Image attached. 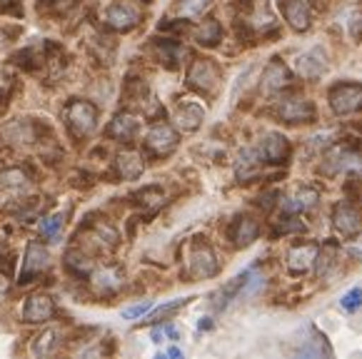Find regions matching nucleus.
I'll use <instances>...</instances> for the list:
<instances>
[{
	"mask_svg": "<svg viewBox=\"0 0 362 359\" xmlns=\"http://www.w3.org/2000/svg\"><path fill=\"white\" fill-rule=\"evenodd\" d=\"M220 68L208 58H195L190 63V70H187V85L203 95H215L220 88Z\"/></svg>",
	"mask_w": 362,
	"mask_h": 359,
	"instance_id": "obj_1",
	"label": "nucleus"
},
{
	"mask_svg": "<svg viewBox=\"0 0 362 359\" xmlns=\"http://www.w3.org/2000/svg\"><path fill=\"white\" fill-rule=\"evenodd\" d=\"M335 115H355L362 110V83H337L327 93Z\"/></svg>",
	"mask_w": 362,
	"mask_h": 359,
	"instance_id": "obj_2",
	"label": "nucleus"
},
{
	"mask_svg": "<svg viewBox=\"0 0 362 359\" xmlns=\"http://www.w3.org/2000/svg\"><path fill=\"white\" fill-rule=\"evenodd\" d=\"M65 122H68L70 132L75 138H88L98 125V110L93 102L88 100H75L65 107Z\"/></svg>",
	"mask_w": 362,
	"mask_h": 359,
	"instance_id": "obj_3",
	"label": "nucleus"
},
{
	"mask_svg": "<svg viewBox=\"0 0 362 359\" xmlns=\"http://www.w3.org/2000/svg\"><path fill=\"white\" fill-rule=\"evenodd\" d=\"M275 117L285 125H303V122H315L317 110L305 98H285L275 105Z\"/></svg>",
	"mask_w": 362,
	"mask_h": 359,
	"instance_id": "obj_4",
	"label": "nucleus"
},
{
	"mask_svg": "<svg viewBox=\"0 0 362 359\" xmlns=\"http://www.w3.org/2000/svg\"><path fill=\"white\" fill-rule=\"evenodd\" d=\"M177 148V132L168 122H158L148 130V138H145V150L155 158H168L173 150Z\"/></svg>",
	"mask_w": 362,
	"mask_h": 359,
	"instance_id": "obj_5",
	"label": "nucleus"
},
{
	"mask_svg": "<svg viewBox=\"0 0 362 359\" xmlns=\"http://www.w3.org/2000/svg\"><path fill=\"white\" fill-rule=\"evenodd\" d=\"M220 269L218 254L213 252V247L205 242H195L190 252V275L195 280H208V277H215Z\"/></svg>",
	"mask_w": 362,
	"mask_h": 359,
	"instance_id": "obj_6",
	"label": "nucleus"
},
{
	"mask_svg": "<svg viewBox=\"0 0 362 359\" xmlns=\"http://www.w3.org/2000/svg\"><path fill=\"white\" fill-rule=\"evenodd\" d=\"M317 254H320V247L315 242H295L288 247V254H285V264L293 275H303L308 269L315 267L317 262Z\"/></svg>",
	"mask_w": 362,
	"mask_h": 359,
	"instance_id": "obj_7",
	"label": "nucleus"
},
{
	"mask_svg": "<svg viewBox=\"0 0 362 359\" xmlns=\"http://www.w3.org/2000/svg\"><path fill=\"white\" fill-rule=\"evenodd\" d=\"M243 23L247 25V30L257 33V35H265V33L275 30L277 20L272 16L270 6H267L265 0H252L250 6H247L245 16H243Z\"/></svg>",
	"mask_w": 362,
	"mask_h": 359,
	"instance_id": "obj_8",
	"label": "nucleus"
},
{
	"mask_svg": "<svg viewBox=\"0 0 362 359\" xmlns=\"http://www.w3.org/2000/svg\"><path fill=\"white\" fill-rule=\"evenodd\" d=\"M257 155H260L262 163L283 165L290 158V140L280 132H267L257 145Z\"/></svg>",
	"mask_w": 362,
	"mask_h": 359,
	"instance_id": "obj_9",
	"label": "nucleus"
},
{
	"mask_svg": "<svg viewBox=\"0 0 362 359\" xmlns=\"http://www.w3.org/2000/svg\"><path fill=\"white\" fill-rule=\"evenodd\" d=\"M332 225H335V230L342 237H355L362 230V217L352 202L342 200V202H337L335 210H332Z\"/></svg>",
	"mask_w": 362,
	"mask_h": 359,
	"instance_id": "obj_10",
	"label": "nucleus"
},
{
	"mask_svg": "<svg viewBox=\"0 0 362 359\" xmlns=\"http://www.w3.org/2000/svg\"><path fill=\"white\" fill-rule=\"evenodd\" d=\"M290 85V68L280 58H272L270 65L265 68L260 80V93L262 95H275L280 90H285Z\"/></svg>",
	"mask_w": 362,
	"mask_h": 359,
	"instance_id": "obj_11",
	"label": "nucleus"
},
{
	"mask_svg": "<svg viewBox=\"0 0 362 359\" xmlns=\"http://www.w3.org/2000/svg\"><path fill=\"white\" fill-rule=\"evenodd\" d=\"M50 262V254L48 249L43 247L40 242H30L28 245V252H25V262H23V272H21V285H28L33 277H37L48 267Z\"/></svg>",
	"mask_w": 362,
	"mask_h": 359,
	"instance_id": "obj_12",
	"label": "nucleus"
},
{
	"mask_svg": "<svg viewBox=\"0 0 362 359\" xmlns=\"http://www.w3.org/2000/svg\"><path fill=\"white\" fill-rule=\"evenodd\" d=\"M105 23H107V28H112V30L125 33L140 23V11L133 6H128V3H115V6L107 8Z\"/></svg>",
	"mask_w": 362,
	"mask_h": 359,
	"instance_id": "obj_13",
	"label": "nucleus"
},
{
	"mask_svg": "<svg viewBox=\"0 0 362 359\" xmlns=\"http://www.w3.org/2000/svg\"><path fill=\"white\" fill-rule=\"evenodd\" d=\"M295 70H298L300 78L315 80L327 70V55L322 48H313L308 53H303L298 60H295Z\"/></svg>",
	"mask_w": 362,
	"mask_h": 359,
	"instance_id": "obj_14",
	"label": "nucleus"
},
{
	"mask_svg": "<svg viewBox=\"0 0 362 359\" xmlns=\"http://www.w3.org/2000/svg\"><path fill=\"white\" fill-rule=\"evenodd\" d=\"M140 132V120L130 112H120L110 120L107 125V138L117 140V143H133Z\"/></svg>",
	"mask_w": 362,
	"mask_h": 359,
	"instance_id": "obj_15",
	"label": "nucleus"
},
{
	"mask_svg": "<svg viewBox=\"0 0 362 359\" xmlns=\"http://www.w3.org/2000/svg\"><path fill=\"white\" fill-rule=\"evenodd\" d=\"M283 16L288 25L298 33H305L313 25V13H310L308 0H283Z\"/></svg>",
	"mask_w": 362,
	"mask_h": 359,
	"instance_id": "obj_16",
	"label": "nucleus"
},
{
	"mask_svg": "<svg viewBox=\"0 0 362 359\" xmlns=\"http://www.w3.org/2000/svg\"><path fill=\"white\" fill-rule=\"evenodd\" d=\"M55 314V305L50 297L45 295H33L28 297L25 307H23V319L30 324H43L48 322L50 317Z\"/></svg>",
	"mask_w": 362,
	"mask_h": 359,
	"instance_id": "obj_17",
	"label": "nucleus"
},
{
	"mask_svg": "<svg viewBox=\"0 0 362 359\" xmlns=\"http://www.w3.org/2000/svg\"><path fill=\"white\" fill-rule=\"evenodd\" d=\"M257 235H260V225L252 217H238L230 228V237H233L235 247H247V245L255 242Z\"/></svg>",
	"mask_w": 362,
	"mask_h": 359,
	"instance_id": "obj_18",
	"label": "nucleus"
},
{
	"mask_svg": "<svg viewBox=\"0 0 362 359\" xmlns=\"http://www.w3.org/2000/svg\"><path fill=\"white\" fill-rule=\"evenodd\" d=\"M123 287V272L115 267H100L98 272H93V290L98 295H112Z\"/></svg>",
	"mask_w": 362,
	"mask_h": 359,
	"instance_id": "obj_19",
	"label": "nucleus"
},
{
	"mask_svg": "<svg viewBox=\"0 0 362 359\" xmlns=\"http://www.w3.org/2000/svg\"><path fill=\"white\" fill-rule=\"evenodd\" d=\"M145 170V163L138 153L128 150V153H120L117 155V172L123 180H138Z\"/></svg>",
	"mask_w": 362,
	"mask_h": 359,
	"instance_id": "obj_20",
	"label": "nucleus"
},
{
	"mask_svg": "<svg viewBox=\"0 0 362 359\" xmlns=\"http://www.w3.org/2000/svg\"><path fill=\"white\" fill-rule=\"evenodd\" d=\"M203 117H205V110L200 105H195V102H182L175 110L177 125L185 127V130H197V127L203 125Z\"/></svg>",
	"mask_w": 362,
	"mask_h": 359,
	"instance_id": "obj_21",
	"label": "nucleus"
},
{
	"mask_svg": "<svg viewBox=\"0 0 362 359\" xmlns=\"http://www.w3.org/2000/svg\"><path fill=\"white\" fill-rule=\"evenodd\" d=\"M195 40L200 42V45H205V48H215V45L223 40V28H220V23L215 20V18L203 20L195 28Z\"/></svg>",
	"mask_w": 362,
	"mask_h": 359,
	"instance_id": "obj_22",
	"label": "nucleus"
},
{
	"mask_svg": "<svg viewBox=\"0 0 362 359\" xmlns=\"http://www.w3.org/2000/svg\"><path fill=\"white\" fill-rule=\"evenodd\" d=\"M260 163H262V160H260V155H257V150H245V153L240 155L238 165H235V172H238L240 182H247V180L257 172Z\"/></svg>",
	"mask_w": 362,
	"mask_h": 359,
	"instance_id": "obj_23",
	"label": "nucleus"
},
{
	"mask_svg": "<svg viewBox=\"0 0 362 359\" xmlns=\"http://www.w3.org/2000/svg\"><path fill=\"white\" fill-rule=\"evenodd\" d=\"M213 6V0H175V13L177 18H200L208 8Z\"/></svg>",
	"mask_w": 362,
	"mask_h": 359,
	"instance_id": "obj_24",
	"label": "nucleus"
},
{
	"mask_svg": "<svg viewBox=\"0 0 362 359\" xmlns=\"http://www.w3.org/2000/svg\"><path fill=\"white\" fill-rule=\"evenodd\" d=\"M155 55H158L160 63L170 65V68H177V63H180V45H177L175 40H160L158 45H155Z\"/></svg>",
	"mask_w": 362,
	"mask_h": 359,
	"instance_id": "obj_25",
	"label": "nucleus"
},
{
	"mask_svg": "<svg viewBox=\"0 0 362 359\" xmlns=\"http://www.w3.org/2000/svg\"><path fill=\"white\" fill-rule=\"evenodd\" d=\"M135 200H138V205H143L148 212H155L165 205V195H163V190H158V187H148V190L138 192Z\"/></svg>",
	"mask_w": 362,
	"mask_h": 359,
	"instance_id": "obj_26",
	"label": "nucleus"
},
{
	"mask_svg": "<svg viewBox=\"0 0 362 359\" xmlns=\"http://www.w3.org/2000/svg\"><path fill=\"white\" fill-rule=\"evenodd\" d=\"M315 202H317V192H315V190H308V187H303V190H300L298 195L293 197V200L285 202V210H288V212L308 210V207H313Z\"/></svg>",
	"mask_w": 362,
	"mask_h": 359,
	"instance_id": "obj_27",
	"label": "nucleus"
},
{
	"mask_svg": "<svg viewBox=\"0 0 362 359\" xmlns=\"http://www.w3.org/2000/svg\"><path fill=\"white\" fill-rule=\"evenodd\" d=\"M37 233L45 235V237H58L63 233V215H50V217H43V220L37 222Z\"/></svg>",
	"mask_w": 362,
	"mask_h": 359,
	"instance_id": "obj_28",
	"label": "nucleus"
},
{
	"mask_svg": "<svg viewBox=\"0 0 362 359\" xmlns=\"http://www.w3.org/2000/svg\"><path fill=\"white\" fill-rule=\"evenodd\" d=\"M28 182V175L21 167H8L0 172V185L3 187H23Z\"/></svg>",
	"mask_w": 362,
	"mask_h": 359,
	"instance_id": "obj_29",
	"label": "nucleus"
},
{
	"mask_svg": "<svg viewBox=\"0 0 362 359\" xmlns=\"http://www.w3.org/2000/svg\"><path fill=\"white\" fill-rule=\"evenodd\" d=\"M345 25L347 33L352 35V40H362V11L360 8H350L345 13Z\"/></svg>",
	"mask_w": 362,
	"mask_h": 359,
	"instance_id": "obj_30",
	"label": "nucleus"
},
{
	"mask_svg": "<svg viewBox=\"0 0 362 359\" xmlns=\"http://www.w3.org/2000/svg\"><path fill=\"white\" fill-rule=\"evenodd\" d=\"M55 339H58V334L53 332V329H48V332H43L40 337L33 342V354H50L53 352V347H55Z\"/></svg>",
	"mask_w": 362,
	"mask_h": 359,
	"instance_id": "obj_31",
	"label": "nucleus"
},
{
	"mask_svg": "<svg viewBox=\"0 0 362 359\" xmlns=\"http://www.w3.org/2000/svg\"><path fill=\"white\" fill-rule=\"evenodd\" d=\"M340 307L345 312H357L362 307V287H352L340 297Z\"/></svg>",
	"mask_w": 362,
	"mask_h": 359,
	"instance_id": "obj_32",
	"label": "nucleus"
},
{
	"mask_svg": "<svg viewBox=\"0 0 362 359\" xmlns=\"http://www.w3.org/2000/svg\"><path fill=\"white\" fill-rule=\"evenodd\" d=\"M187 302H190V297H182V300L168 302V305L158 307V310H153V314H150V322H158V319L168 317V314H173V312H177V310H180V307H185Z\"/></svg>",
	"mask_w": 362,
	"mask_h": 359,
	"instance_id": "obj_33",
	"label": "nucleus"
},
{
	"mask_svg": "<svg viewBox=\"0 0 362 359\" xmlns=\"http://www.w3.org/2000/svg\"><path fill=\"white\" fill-rule=\"evenodd\" d=\"M165 339H177V327L165 324V327H155L153 329V342H165Z\"/></svg>",
	"mask_w": 362,
	"mask_h": 359,
	"instance_id": "obj_34",
	"label": "nucleus"
},
{
	"mask_svg": "<svg viewBox=\"0 0 362 359\" xmlns=\"http://www.w3.org/2000/svg\"><path fill=\"white\" fill-rule=\"evenodd\" d=\"M150 302H140V305H133V307H128V310H123V319H138V317H143V314H148L150 312Z\"/></svg>",
	"mask_w": 362,
	"mask_h": 359,
	"instance_id": "obj_35",
	"label": "nucleus"
},
{
	"mask_svg": "<svg viewBox=\"0 0 362 359\" xmlns=\"http://www.w3.org/2000/svg\"><path fill=\"white\" fill-rule=\"evenodd\" d=\"M165 357H175V359H180V357H182V352H180V349H177V347H170V349H168V352H165Z\"/></svg>",
	"mask_w": 362,
	"mask_h": 359,
	"instance_id": "obj_36",
	"label": "nucleus"
},
{
	"mask_svg": "<svg viewBox=\"0 0 362 359\" xmlns=\"http://www.w3.org/2000/svg\"><path fill=\"white\" fill-rule=\"evenodd\" d=\"M210 324H213V322H210V319H208V317H205V319H203V322H200V329H208V327H210Z\"/></svg>",
	"mask_w": 362,
	"mask_h": 359,
	"instance_id": "obj_37",
	"label": "nucleus"
},
{
	"mask_svg": "<svg viewBox=\"0 0 362 359\" xmlns=\"http://www.w3.org/2000/svg\"><path fill=\"white\" fill-rule=\"evenodd\" d=\"M0 45H3V33H0Z\"/></svg>",
	"mask_w": 362,
	"mask_h": 359,
	"instance_id": "obj_38",
	"label": "nucleus"
}]
</instances>
